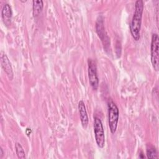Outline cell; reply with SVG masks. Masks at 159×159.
Returning a JSON list of instances; mask_svg holds the SVG:
<instances>
[{"instance_id": "cell-1", "label": "cell", "mask_w": 159, "mask_h": 159, "mask_svg": "<svg viewBox=\"0 0 159 159\" xmlns=\"http://www.w3.org/2000/svg\"><path fill=\"white\" fill-rule=\"evenodd\" d=\"M143 11V2L137 0L135 3V10L130 25V31L133 39L137 41L140 39L142 14Z\"/></svg>"}, {"instance_id": "cell-2", "label": "cell", "mask_w": 159, "mask_h": 159, "mask_svg": "<svg viewBox=\"0 0 159 159\" xmlns=\"http://www.w3.org/2000/svg\"><path fill=\"white\" fill-rule=\"evenodd\" d=\"M107 109H108V123L110 131L112 134H114L116 131L119 111L117 105L111 99H109L107 101Z\"/></svg>"}, {"instance_id": "cell-3", "label": "cell", "mask_w": 159, "mask_h": 159, "mask_svg": "<svg viewBox=\"0 0 159 159\" xmlns=\"http://www.w3.org/2000/svg\"><path fill=\"white\" fill-rule=\"evenodd\" d=\"M151 62L156 71L159 69V37L157 34H153L151 41Z\"/></svg>"}, {"instance_id": "cell-4", "label": "cell", "mask_w": 159, "mask_h": 159, "mask_svg": "<svg viewBox=\"0 0 159 159\" xmlns=\"http://www.w3.org/2000/svg\"><path fill=\"white\" fill-rule=\"evenodd\" d=\"M94 132L97 145L102 148L105 145V135L102 122L98 117L94 118Z\"/></svg>"}, {"instance_id": "cell-5", "label": "cell", "mask_w": 159, "mask_h": 159, "mask_svg": "<svg viewBox=\"0 0 159 159\" xmlns=\"http://www.w3.org/2000/svg\"><path fill=\"white\" fill-rule=\"evenodd\" d=\"M88 78L90 85L94 90H96L99 86V79L97 73V67L96 62L93 60L89 58L88 60Z\"/></svg>"}, {"instance_id": "cell-6", "label": "cell", "mask_w": 159, "mask_h": 159, "mask_svg": "<svg viewBox=\"0 0 159 159\" xmlns=\"http://www.w3.org/2000/svg\"><path fill=\"white\" fill-rule=\"evenodd\" d=\"M96 30L99 37L101 39L103 43L104 48L106 50H107V48L110 45H109L110 40L105 32V29L104 27V21L102 16H99L97 19V20L96 22Z\"/></svg>"}, {"instance_id": "cell-7", "label": "cell", "mask_w": 159, "mask_h": 159, "mask_svg": "<svg viewBox=\"0 0 159 159\" xmlns=\"http://www.w3.org/2000/svg\"><path fill=\"white\" fill-rule=\"evenodd\" d=\"M1 64L2 69L6 73L9 79L12 80L14 77L12 68L7 56L5 53H2L1 55Z\"/></svg>"}, {"instance_id": "cell-8", "label": "cell", "mask_w": 159, "mask_h": 159, "mask_svg": "<svg viewBox=\"0 0 159 159\" xmlns=\"http://www.w3.org/2000/svg\"><path fill=\"white\" fill-rule=\"evenodd\" d=\"M80 117L81 122V125L83 128L86 129L88 124V116L87 114V111L86 109V106L84 102L83 101H80L78 106Z\"/></svg>"}, {"instance_id": "cell-9", "label": "cell", "mask_w": 159, "mask_h": 159, "mask_svg": "<svg viewBox=\"0 0 159 159\" xmlns=\"http://www.w3.org/2000/svg\"><path fill=\"white\" fill-rule=\"evenodd\" d=\"M1 16L4 24L7 26L9 25L11 22L12 12L11 7L9 4H5L3 6L1 11Z\"/></svg>"}, {"instance_id": "cell-10", "label": "cell", "mask_w": 159, "mask_h": 159, "mask_svg": "<svg viewBox=\"0 0 159 159\" xmlns=\"http://www.w3.org/2000/svg\"><path fill=\"white\" fill-rule=\"evenodd\" d=\"M43 7V2L42 0H34L32 1L33 15L34 17H37L40 15Z\"/></svg>"}, {"instance_id": "cell-11", "label": "cell", "mask_w": 159, "mask_h": 159, "mask_svg": "<svg viewBox=\"0 0 159 159\" xmlns=\"http://www.w3.org/2000/svg\"><path fill=\"white\" fill-rule=\"evenodd\" d=\"M147 156L148 158H157L158 154L156 148L152 145L148 144L147 146Z\"/></svg>"}, {"instance_id": "cell-12", "label": "cell", "mask_w": 159, "mask_h": 159, "mask_svg": "<svg viewBox=\"0 0 159 159\" xmlns=\"http://www.w3.org/2000/svg\"><path fill=\"white\" fill-rule=\"evenodd\" d=\"M15 148H16V152L17 156V157L19 158L22 159V158H25V152H24L22 145L19 142L16 143V144H15Z\"/></svg>"}, {"instance_id": "cell-13", "label": "cell", "mask_w": 159, "mask_h": 159, "mask_svg": "<svg viewBox=\"0 0 159 159\" xmlns=\"http://www.w3.org/2000/svg\"><path fill=\"white\" fill-rule=\"evenodd\" d=\"M0 152H1V158H2V157L3 156V154H4V152H3L2 148H1V149H0Z\"/></svg>"}]
</instances>
